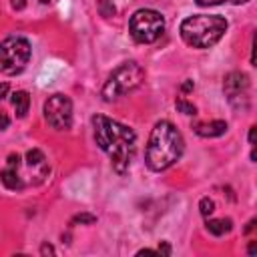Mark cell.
Instances as JSON below:
<instances>
[{"label":"cell","instance_id":"obj_1","mask_svg":"<svg viewBox=\"0 0 257 257\" xmlns=\"http://www.w3.org/2000/svg\"><path fill=\"white\" fill-rule=\"evenodd\" d=\"M92 133L98 149L108 155L110 165L116 175H124L137 153V135L131 126L112 120L104 114H94L90 118Z\"/></svg>","mask_w":257,"mask_h":257},{"label":"cell","instance_id":"obj_2","mask_svg":"<svg viewBox=\"0 0 257 257\" xmlns=\"http://www.w3.org/2000/svg\"><path fill=\"white\" fill-rule=\"evenodd\" d=\"M183 151H185V141L183 135L177 131V126L171 120H159L153 126L145 149L147 167L155 173L167 171L183 157Z\"/></svg>","mask_w":257,"mask_h":257},{"label":"cell","instance_id":"obj_3","mask_svg":"<svg viewBox=\"0 0 257 257\" xmlns=\"http://www.w3.org/2000/svg\"><path fill=\"white\" fill-rule=\"evenodd\" d=\"M227 20L223 16H209V14H195L189 16L181 22L179 32L185 44L193 46V48H211L215 46L225 30H227Z\"/></svg>","mask_w":257,"mask_h":257},{"label":"cell","instance_id":"obj_4","mask_svg":"<svg viewBox=\"0 0 257 257\" xmlns=\"http://www.w3.org/2000/svg\"><path fill=\"white\" fill-rule=\"evenodd\" d=\"M143 80H145L143 66L135 60H126L110 72V76L102 84L100 96H102V100L112 102V100H116V98H120L128 92H133L135 88H139Z\"/></svg>","mask_w":257,"mask_h":257},{"label":"cell","instance_id":"obj_5","mask_svg":"<svg viewBox=\"0 0 257 257\" xmlns=\"http://www.w3.org/2000/svg\"><path fill=\"white\" fill-rule=\"evenodd\" d=\"M32 54V46L24 36H8L0 42V72L14 76L20 74Z\"/></svg>","mask_w":257,"mask_h":257},{"label":"cell","instance_id":"obj_6","mask_svg":"<svg viewBox=\"0 0 257 257\" xmlns=\"http://www.w3.org/2000/svg\"><path fill=\"white\" fill-rule=\"evenodd\" d=\"M128 32L139 44H151L165 32V18L153 8H141L131 16Z\"/></svg>","mask_w":257,"mask_h":257},{"label":"cell","instance_id":"obj_7","mask_svg":"<svg viewBox=\"0 0 257 257\" xmlns=\"http://www.w3.org/2000/svg\"><path fill=\"white\" fill-rule=\"evenodd\" d=\"M42 112L46 122L54 131H68L72 126V100L62 92L48 96L42 106Z\"/></svg>","mask_w":257,"mask_h":257},{"label":"cell","instance_id":"obj_8","mask_svg":"<svg viewBox=\"0 0 257 257\" xmlns=\"http://www.w3.org/2000/svg\"><path fill=\"white\" fill-rule=\"evenodd\" d=\"M249 76L239 70H233L223 78V92L233 108H249Z\"/></svg>","mask_w":257,"mask_h":257},{"label":"cell","instance_id":"obj_9","mask_svg":"<svg viewBox=\"0 0 257 257\" xmlns=\"http://www.w3.org/2000/svg\"><path fill=\"white\" fill-rule=\"evenodd\" d=\"M199 137H203V139H215V137H221V135H225L227 133V128H229V124L225 122V120H209V122H193V126H191Z\"/></svg>","mask_w":257,"mask_h":257},{"label":"cell","instance_id":"obj_10","mask_svg":"<svg viewBox=\"0 0 257 257\" xmlns=\"http://www.w3.org/2000/svg\"><path fill=\"white\" fill-rule=\"evenodd\" d=\"M205 227H207V231L211 233V235H215V237H223V235H227L231 229H233V221L231 219H209L207 217V221H205Z\"/></svg>","mask_w":257,"mask_h":257},{"label":"cell","instance_id":"obj_11","mask_svg":"<svg viewBox=\"0 0 257 257\" xmlns=\"http://www.w3.org/2000/svg\"><path fill=\"white\" fill-rule=\"evenodd\" d=\"M12 106L16 110V116L18 118H24L28 108H30V94L26 90H16L12 94Z\"/></svg>","mask_w":257,"mask_h":257},{"label":"cell","instance_id":"obj_12","mask_svg":"<svg viewBox=\"0 0 257 257\" xmlns=\"http://www.w3.org/2000/svg\"><path fill=\"white\" fill-rule=\"evenodd\" d=\"M96 8H98V14L104 16V18H110V16L116 14V6L110 0H98L96 2Z\"/></svg>","mask_w":257,"mask_h":257},{"label":"cell","instance_id":"obj_13","mask_svg":"<svg viewBox=\"0 0 257 257\" xmlns=\"http://www.w3.org/2000/svg\"><path fill=\"white\" fill-rule=\"evenodd\" d=\"M175 106H177V110L183 112V114H189V116H191V114H193V116L197 114V106H195L193 102L185 100V98H177V100H175Z\"/></svg>","mask_w":257,"mask_h":257},{"label":"cell","instance_id":"obj_14","mask_svg":"<svg viewBox=\"0 0 257 257\" xmlns=\"http://www.w3.org/2000/svg\"><path fill=\"white\" fill-rule=\"evenodd\" d=\"M199 211H201V215L207 219L209 215H213V211H215V203H213V199H209V197H203L201 201H199Z\"/></svg>","mask_w":257,"mask_h":257},{"label":"cell","instance_id":"obj_15","mask_svg":"<svg viewBox=\"0 0 257 257\" xmlns=\"http://www.w3.org/2000/svg\"><path fill=\"white\" fill-rule=\"evenodd\" d=\"M76 223H80V225H92V223H96V217L90 215V213H78V215H74L70 219V225H76Z\"/></svg>","mask_w":257,"mask_h":257},{"label":"cell","instance_id":"obj_16","mask_svg":"<svg viewBox=\"0 0 257 257\" xmlns=\"http://www.w3.org/2000/svg\"><path fill=\"white\" fill-rule=\"evenodd\" d=\"M199 6H217V4H225V2H229V4H245V2H249V0H195Z\"/></svg>","mask_w":257,"mask_h":257},{"label":"cell","instance_id":"obj_17","mask_svg":"<svg viewBox=\"0 0 257 257\" xmlns=\"http://www.w3.org/2000/svg\"><path fill=\"white\" fill-rule=\"evenodd\" d=\"M56 251H54V247L52 245H48V243H42L40 245V255H54Z\"/></svg>","mask_w":257,"mask_h":257},{"label":"cell","instance_id":"obj_18","mask_svg":"<svg viewBox=\"0 0 257 257\" xmlns=\"http://www.w3.org/2000/svg\"><path fill=\"white\" fill-rule=\"evenodd\" d=\"M8 124H10L8 114H6V112H0V131H6V128H8Z\"/></svg>","mask_w":257,"mask_h":257},{"label":"cell","instance_id":"obj_19","mask_svg":"<svg viewBox=\"0 0 257 257\" xmlns=\"http://www.w3.org/2000/svg\"><path fill=\"white\" fill-rule=\"evenodd\" d=\"M157 251H159V255H171V245L169 243H161Z\"/></svg>","mask_w":257,"mask_h":257},{"label":"cell","instance_id":"obj_20","mask_svg":"<svg viewBox=\"0 0 257 257\" xmlns=\"http://www.w3.org/2000/svg\"><path fill=\"white\" fill-rule=\"evenodd\" d=\"M8 92H10L8 82H0V100H2V98H6V96H8Z\"/></svg>","mask_w":257,"mask_h":257},{"label":"cell","instance_id":"obj_21","mask_svg":"<svg viewBox=\"0 0 257 257\" xmlns=\"http://www.w3.org/2000/svg\"><path fill=\"white\" fill-rule=\"evenodd\" d=\"M193 88H195V82H193V80H185V82L181 84V90H183V92H191Z\"/></svg>","mask_w":257,"mask_h":257},{"label":"cell","instance_id":"obj_22","mask_svg":"<svg viewBox=\"0 0 257 257\" xmlns=\"http://www.w3.org/2000/svg\"><path fill=\"white\" fill-rule=\"evenodd\" d=\"M255 135H257V126L253 124V126L249 128V145H251V147H255Z\"/></svg>","mask_w":257,"mask_h":257},{"label":"cell","instance_id":"obj_23","mask_svg":"<svg viewBox=\"0 0 257 257\" xmlns=\"http://www.w3.org/2000/svg\"><path fill=\"white\" fill-rule=\"evenodd\" d=\"M255 223H257V221H255V219H251V221L247 223V227H245V233H251V231L255 229Z\"/></svg>","mask_w":257,"mask_h":257},{"label":"cell","instance_id":"obj_24","mask_svg":"<svg viewBox=\"0 0 257 257\" xmlns=\"http://www.w3.org/2000/svg\"><path fill=\"white\" fill-rule=\"evenodd\" d=\"M12 8H16V10L24 8V0H12Z\"/></svg>","mask_w":257,"mask_h":257},{"label":"cell","instance_id":"obj_25","mask_svg":"<svg viewBox=\"0 0 257 257\" xmlns=\"http://www.w3.org/2000/svg\"><path fill=\"white\" fill-rule=\"evenodd\" d=\"M255 243H257V241H251V243H249V249H247L249 255H255Z\"/></svg>","mask_w":257,"mask_h":257},{"label":"cell","instance_id":"obj_26","mask_svg":"<svg viewBox=\"0 0 257 257\" xmlns=\"http://www.w3.org/2000/svg\"><path fill=\"white\" fill-rule=\"evenodd\" d=\"M38 2H40V4H48L50 0H38Z\"/></svg>","mask_w":257,"mask_h":257}]
</instances>
